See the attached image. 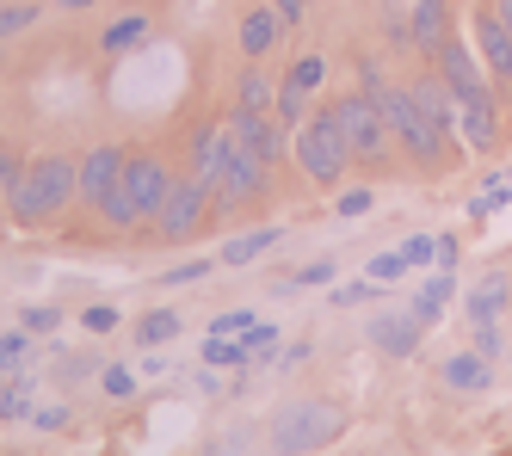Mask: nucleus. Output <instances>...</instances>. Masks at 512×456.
Masks as SVG:
<instances>
[{
  "instance_id": "obj_1",
  "label": "nucleus",
  "mask_w": 512,
  "mask_h": 456,
  "mask_svg": "<svg viewBox=\"0 0 512 456\" xmlns=\"http://www.w3.org/2000/svg\"><path fill=\"white\" fill-rule=\"evenodd\" d=\"M358 87L383 105V118H389V130H395V148H401V155H408L420 173H445V167H451V130H438L426 111L414 105L408 81H389L383 62H364V68H358Z\"/></svg>"
},
{
  "instance_id": "obj_2",
  "label": "nucleus",
  "mask_w": 512,
  "mask_h": 456,
  "mask_svg": "<svg viewBox=\"0 0 512 456\" xmlns=\"http://www.w3.org/2000/svg\"><path fill=\"white\" fill-rule=\"evenodd\" d=\"M68 204H81V161H68V155H38V161H25L19 185L7 192V216L19 228H44L56 222Z\"/></svg>"
},
{
  "instance_id": "obj_3",
  "label": "nucleus",
  "mask_w": 512,
  "mask_h": 456,
  "mask_svg": "<svg viewBox=\"0 0 512 456\" xmlns=\"http://www.w3.org/2000/svg\"><path fill=\"white\" fill-rule=\"evenodd\" d=\"M346 432V413L340 401H321V395H303V401H284L272 413V450L278 456H315Z\"/></svg>"
},
{
  "instance_id": "obj_4",
  "label": "nucleus",
  "mask_w": 512,
  "mask_h": 456,
  "mask_svg": "<svg viewBox=\"0 0 512 456\" xmlns=\"http://www.w3.org/2000/svg\"><path fill=\"white\" fill-rule=\"evenodd\" d=\"M334 111H340V130H346V148H352V167L383 173L389 155H395V130H389V118H383V105L364 93V87H346V93L334 99Z\"/></svg>"
},
{
  "instance_id": "obj_5",
  "label": "nucleus",
  "mask_w": 512,
  "mask_h": 456,
  "mask_svg": "<svg viewBox=\"0 0 512 456\" xmlns=\"http://www.w3.org/2000/svg\"><path fill=\"white\" fill-rule=\"evenodd\" d=\"M297 167L309 173V185H327V192H340V179L352 167V148H346V130H340V111L334 105H315L309 124L297 130Z\"/></svg>"
},
{
  "instance_id": "obj_6",
  "label": "nucleus",
  "mask_w": 512,
  "mask_h": 456,
  "mask_svg": "<svg viewBox=\"0 0 512 456\" xmlns=\"http://www.w3.org/2000/svg\"><path fill=\"white\" fill-rule=\"evenodd\" d=\"M210 210H216V179H204V173H179L173 192H167V204H161V216H155V241H167V247H192Z\"/></svg>"
},
{
  "instance_id": "obj_7",
  "label": "nucleus",
  "mask_w": 512,
  "mask_h": 456,
  "mask_svg": "<svg viewBox=\"0 0 512 456\" xmlns=\"http://www.w3.org/2000/svg\"><path fill=\"white\" fill-rule=\"evenodd\" d=\"M266 179H272V167L260 161V148L229 130V155H223V173H216V216H229V210H241L253 198H266Z\"/></svg>"
},
{
  "instance_id": "obj_8",
  "label": "nucleus",
  "mask_w": 512,
  "mask_h": 456,
  "mask_svg": "<svg viewBox=\"0 0 512 456\" xmlns=\"http://www.w3.org/2000/svg\"><path fill=\"white\" fill-rule=\"evenodd\" d=\"M118 179L130 185V198H136V216H142V222H155L179 173H173V167L155 155V148H142V155H130V161H124V173H118Z\"/></svg>"
},
{
  "instance_id": "obj_9",
  "label": "nucleus",
  "mask_w": 512,
  "mask_h": 456,
  "mask_svg": "<svg viewBox=\"0 0 512 456\" xmlns=\"http://www.w3.org/2000/svg\"><path fill=\"white\" fill-rule=\"evenodd\" d=\"M475 56H482V68H488L494 87H512V31H506V19L494 13V0H482V7H475Z\"/></svg>"
},
{
  "instance_id": "obj_10",
  "label": "nucleus",
  "mask_w": 512,
  "mask_h": 456,
  "mask_svg": "<svg viewBox=\"0 0 512 456\" xmlns=\"http://www.w3.org/2000/svg\"><path fill=\"white\" fill-rule=\"evenodd\" d=\"M432 68H438V74H445V81H451V93H457L463 105H469V99H488V93H494V81H488L482 56H475V50L463 44V37H451V44L432 56Z\"/></svg>"
},
{
  "instance_id": "obj_11",
  "label": "nucleus",
  "mask_w": 512,
  "mask_h": 456,
  "mask_svg": "<svg viewBox=\"0 0 512 456\" xmlns=\"http://www.w3.org/2000/svg\"><path fill=\"white\" fill-rule=\"evenodd\" d=\"M235 44H241V56L247 62H266L278 44H284V13L272 7H241V19H235Z\"/></svg>"
},
{
  "instance_id": "obj_12",
  "label": "nucleus",
  "mask_w": 512,
  "mask_h": 456,
  "mask_svg": "<svg viewBox=\"0 0 512 456\" xmlns=\"http://www.w3.org/2000/svg\"><path fill=\"white\" fill-rule=\"evenodd\" d=\"M124 161H130L124 142H99V148H87V155H81V204H87V210H99V198L118 185Z\"/></svg>"
},
{
  "instance_id": "obj_13",
  "label": "nucleus",
  "mask_w": 512,
  "mask_h": 456,
  "mask_svg": "<svg viewBox=\"0 0 512 456\" xmlns=\"http://www.w3.org/2000/svg\"><path fill=\"white\" fill-rule=\"evenodd\" d=\"M371 346L383 352V358H414L420 352V339H426V327L408 315V309H383V315H371Z\"/></svg>"
},
{
  "instance_id": "obj_14",
  "label": "nucleus",
  "mask_w": 512,
  "mask_h": 456,
  "mask_svg": "<svg viewBox=\"0 0 512 456\" xmlns=\"http://www.w3.org/2000/svg\"><path fill=\"white\" fill-rule=\"evenodd\" d=\"M500 105H494V93L488 99H469L463 111H457V142L469 148V155H494L500 148Z\"/></svg>"
},
{
  "instance_id": "obj_15",
  "label": "nucleus",
  "mask_w": 512,
  "mask_h": 456,
  "mask_svg": "<svg viewBox=\"0 0 512 456\" xmlns=\"http://www.w3.org/2000/svg\"><path fill=\"white\" fill-rule=\"evenodd\" d=\"M408 93H414V105L426 111V118H432L438 130H451V136H457V111H463V99L451 93V81H445V74H438V68L414 74V81H408Z\"/></svg>"
},
{
  "instance_id": "obj_16",
  "label": "nucleus",
  "mask_w": 512,
  "mask_h": 456,
  "mask_svg": "<svg viewBox=\"0 0 512 456\" xmlns=\"http://www.w3.org/2000/svg\"><path fill=\"white\" fill-rule=\"evenodd\" d=\"M457 296H463L457 272H445V265H432V272H426V284L408 296V315H414L420 327H438V321H445V309H451Z\"/></svg>"
},
{
  "instance_id": "obj_17",
  "label": "nucleus",
  "mask_w": 512,
  "mask_h": 456,
  "mask_svg": "<svg viewBox=\"0 0 512 456\" xmlns=\"http://www.w3.org/2000/svg\"><path fill=\"white\" fill-rule=\"evenodd\" d=\"M408 25H414V50H420V56L432 62L438 50L451 44V0H414Z\"/></svg>"
},
{
  "instance_id": "obj_18",
  "label": "nucleus",
  "mask_w": 512,
  "mask_h": 456,
  "mask_svg": "<svg viewBox=\"0 0 512 456\" xmlns=\"http://www.w3.org/2000/svg\"><path fill=\"white\" fill-rule=\"evenodd\" d=\"M438 383H451L457 395H482L488 383H494V358H482V352H457V358H445L438 364Z\"/></svg>"
},
{
  "instance_id": "obj_19",
  "label": "nucleus",
  "mask_w": 512,
  "mask_h": 456,
  "mask_svg": "<svg viewBox=\"0 0 512 456\" xmlns=\"http://www.w3.org/2000/svg\"><path fill=\"white\" fill-rule=\"evenodd\" d=\"M506 296H512V284H506L500 272H488L482 284H469V290H463V309H469V327H494V321L506 315Z\"/></svg>"
},
{
  "instance_id": "obj_20",
  "label": "nucleus",
  "mask_w": 512,
  "mask_h": 456,
  "mask_svg": "<svg viewBox=\"0 0 512 456\" xmlns=\"http://www.w3.org/2000/svg\"><path fill=\"white\" fill-rule=\"evenodd\" d=\"M155 37V19L149 13H124V19H112L99 31V56H130V50H142Z\"/></svg>"
},
{
  "instance_id": "obj_21",
  "label": "nucleus",
  "mask_w": 512,
  "mask_h": 456,
  "mask_svg": "<svg viewBox=\"0 0 512 456\" xmlns=\"http://www.w3.org/2000/svg\"><path fill=\"white\" fill-rule=\"evenodd\" d=\"M278 241H284V228H278V222H266V228H247V235L223 241V253H216V259H223V265H253V259H266Z\"/></svg>"
},
{
  "instance_id": "obj_22",
  "label": "nucleus",
  "mask_w": 512,
  "mask_h": 456,
  "mask_svg": "<svg viewBox=\"0 0 512 456\" xmlns=\"http://www.w3.org/2000/svg\"><path fill=\"white\" fill-rule=\"evenodd\" d=\"M223 155H229V124H204L192 136V173L216 179V173H223Z\"/></svg>"
},
{
  "instance_id": "obj_23",
  "label": "nucleus",
  "mask_w": 512,
  "mask_h": 456,
  "mask_svg": "<svg viewBox=\"0 0 512 456\" xmlns=\"http://www.w3.org/2000/svg\"><path fill=\"white\" fill-rule=\"evenodd\" d=\"M179 333H186V321H179V309H142V321H136V346L142 352H161L167 346V339H179Z\"/></svg>"
},
{
  "instance_id": "obj_24",
  "label": "nucleus",
  "mask_w": 512,
  "mask_h": 456,
  "mask_svg": "<svg viewBox=\"0 0 512 456\" xmlns=\"http://www.w3.org/2000/svg\"><path fill=\"white\" fill-rule=\"evenodd\" d=\"M334 278H340V265H334V259H309V265H297V272H284V278L272 284V296H303V290L334 284Z\"/></svg>"
},
{
  "instance_id": "obj_25",
  "label": "nucleus",
  "mask_w": 512,
  "mask_h": 456,
  "mask_svg": "<svg viewBox=\"0 0 512 456\" xmlns=\"http://www.w3.org/2000/svg\"><path fill=\"white\" fill-rule=\"evenodd\" d=\"M272 99H278V81H272V74L241 68V81H235V105H241V111H272Z\"/></svg>"
},
{
  "instance_id": "obj_26",
  "label": "nucleus",
  "mask_w": 512,
  "mask_h": 456,
  "mask_svg": "<svg viewBox=\"0 0 512 456\" xmlns=\"http://www.w3.org/2000/svg\"><path fill=\"white\" fill-rule=\"evenodd\" d=\"M44 19V0H0V44H13V37H25L31 25Z\"/></svg>"
},
{
  "instance_id": "obj_27",
  "label": "nucleus",
  "mask_w": 512,
  "mask_h": 456,
  "mask_svg": "<svg viewBox=\"0 0 512 456\" xmlns=\"http://www.w3.org/2000/svg\"><path fill=\"white\" fill-rule=\"evenodd\" d=\"M309 111H315V99L309 93H297V87H290V81H278V99H272V118L290 130V136H297L303 124H309Z\"/></svg>"
},
{
  "instance_id": "obj_28",
  "label": "nucleus",
  "mask_w": 512,
  "mask_h": 456,
  "mask_svg": "<svg viewBox=\"0 0 512 456\" xmlns=\"http://www.w3.org/2000/svg\"><path fill=\"white\" fill-rule=\"evenodd\" d=\"M204 364L210 370H235V376H247L253 370V358H247V339H204Z\"/></svg>"
},
{
  "instance_id": "obj_29",
  "label": "nucleus",
  "mask_w": 512,
  "mask_h": 456,
  "mask_svg": "<svg viewBox=\"0 0 512 456\" xmlns=\"http://www.w3.org/2000/svg\"><path fill=\"white\" fill-rule=\"evenodd\" d=\"M99 222H105V228H142V216H136V198H130V185H124V179H118L112 192L99 198Z\"/></svg>"
},
{
  "instance_id": "obj_30",
  "label": "nucleus",
  "mask_w": 512,
  "mask_h": 456,
  "mask_svg": "<svg viewBox=\"0 0 512 456\" xmlns=\"http://www.w3.org/2000/svg\"><path fill=\"white\" fill-rule=\"evenodd\" d=\"M284 81H290V87H297V93H309V99H315V93L327 87V56H321V50H309V56H297V62H290V74H284Z\"/></svg>"
},
{
  "instance_id": "obj_31",
  "label": "nucleus",
  "mask_w": 512,
  "mask_h": 456,
  "mask_svg": "<svg viewBox=\"0 0 512 456\" xmlns=\"http://www.w3.org/2000/svg\"><path fill=\"white\" fill-rule=\"evenodd\" d=\"M389 290L377 284V278H358V284H334V296H327V302H334V309H364V302H383Z\"/></svg>"
},
{
  "instance_id": "obj_32",
  "label": "nucleus",
  "mask_w": 512,
  "mask_h": 456,
  "mask_svg": "<svg viewBox=\"0 0 512 456\" xmlns=\"http://www.w3.org/2000/svg\"><path fill=\"white\" fill-rule=\"evenodd\" d=\"M408 272H414V265H408V253H401V247H389V253H377L371 265H364V278H377L383 290H389V284H401Z\"/></svg>"
},
{
  "instance_id": "obj_33",
  "label": "nucleus",
  "mask_w": 512,
  "mask_h": 456,
  "mask_svg": "<svg viewBox=\"0 0 512 456\" xmlns=\"http://www.w3.org/2000/svg\"><path fill=\"white\" fill-rule=\"evenodd\" d=\"M31 383H38V376H25V370H13V376H7V389H0V420H19V413H25Z\"/></svg>"
},
{
  "instance_id": "obj_34",
  "label": "nucleus",
  "mask_w": 512,
  "mask_h": 456,
  "mask_svg": "<svg viewBox=\"0 0 512 456\" xmlns=\"http://www.w3.org/2000/svg\"><path fill=\"white\" fill-rule=\"evenodd\" d=\"M253 327H260V315H253V309H223V315L210 321V333H216V339H247Z\"/></svg>"
},
{
  "instance_id": "obj_35",
  "label": "nucleus",
  "mask_w": 512,
  "mask_h": 456,
  "mask_svg": "<svg viewBox=\"0 0 512 456\" xmlns=\"http://www.w3.org/2000/svg\"><path fill=\"white\" fill-rule=\"evenodd\" d=\"M99 389L112 395V401H130V395H136V370H130V364H105V370H99Z\"/></svg>"
},
{
  "instance_id": "obj_36",
  "label": "nucleus",
  "mask_w": 512,
  "mask_h": 456,
  "mask_svg": "<svg viewBox=\"0 0 512 456\" xmlns=\"http://www.w3.org/2000/svg\"><path fill=\"white\" fill-rule=\"evenodd\" d=\"M19 327L25 333H56L62 327V309H56V302H31V309H19Z\"/></svg>"
},
{
  "instance_id": "obj_37",
  "label": "nucleus",
  "mask_w": 512,
  "mask_h": 456,
  "mask_svg": "<svg viewBox=\"0 0 512 456\" xmlns=\"http://www.w3.org/2000/svg\"><path fill=\"white\" fill-rule=\"evenodd\" d=\"M401 253H408L414 272H432V265H438V235H408V241H401Z\"/></svg>"
},
{
  "instance_id": "obj_38",
  "label": "nucleus",
  "mask_w": 512,
  "mask_h": 456,
  "mask_svg": "<svg viewBox=\"0 0 512 456\" xmlns=\"http://www.w3.org/2000/svg\"><path fill=\"white\" fill-rule=\"evenodd\" d=\"M31 352V333L19 327V333H0V383H7V376H13V364Z\"/></svg>"
},
{
  "instance_id": "obj_39",
  "label": "nucleus",
  "mask_w": 512,
  "mask_h": 456,
  "mask_svg": "<svg viewBox=\"0 0 512 456\" xmlns=\"http://www.w3.org/2000/svg\"><path fill=\"white\" fill-rule=\"evenodd\" d=\"M210 265H216V259H186V265H173V272H167L161 284H167V290H186V284H198V278H210Z\"/></svg>"
},
{
  "instance_id": "obj_40",
  "label": "nucleus",
  "mask_w": 512,
  "mask_h": 456,
  "mask_svg": "<svg viewBox=\"0 0 512 456\" xmlns=\"http://www.w3.org/2000/svg\"><path fill=\"white\" fill-rule=\"evenodd\" d=\"M272 352H278V327H272V321H260V327L247 333V358L260 364V358H272Z\"/></svg>"
},
{
  "instance_id": "obj_41",
  "label": "nucleus",
  "mask_w": 512,
  "mask_h": 456,
  "mask_svg": "<svg viewBox=\"0 0 512 456\" xmlns=\"http://www.w3.org/2000/svg\"><path fill=\"white\" fill-rule=\"evenodd\" d=\"M371 185H352V192H340V216H371Z\"/></svg>"
},
{
  "instance_id": "obj_42",
  "label": "nucleus",
  "mask_w": 512,
  "mask_h": 456,
  "mask_svg": "<svg viewBox=\"0 0 512 456\" xmlns=\"http://www.w3.org/2000/svg\"><path fill=\"white\" fill-rule=\"evenodd\" d=\"M81 327H87V333H112V327H118V309H112V302H93V309L81 315Z\"/></svg>"
},
{
  "instance_id": "obj_43",
  "label": "nucleus",
  "mask_w": 512,
  "mask_h": 456,
  "mask_svg": "<svg viewBox=\"0 0 512 456\" xmlns=\"http://www.w3.org/2000/svg\"><path fill=\"white\" fill-rule=\"evenodd\" d=\"M19 173H25V161L13 155V148H7V142H0V198H7V192H13V185H19Z\"/></svg>"
},
{
  "instance_id": "obj_44",
  "label": "nucleus",
  "mask_w": 512,
  "mask_h": 456,
  "mask_svg": "<svg viewBox=\"0 0 512 456\" xmlns=\"http://www.w3.org/2000/svg\"><path fill=\"white\" fill-rule=\"evenodd\" d=\"M31 426H38V432H62L68 426V407H31Z\"/></svg>"
},
{
  "instance_id": "obj_45",
  "label": "nucleus",
  "mask_w": 512,
  "mask_h": 456,
  "mask_svg": "<svg viewBox=\"0 0 512 456\" xmlns=\"http://www.w3.org/2000/svg\"><path fill=\"white\" fill-rule=\"evenodd\" d=\"M475 333V352H482V358H500V321L494 327H469Z\"/></svg>"
},
{
  "instance_id": "obj_46",
  "label": "nucleus",
  "mask_w": 512,
  "mask_h": 456,
  "mask_svg": "<svg viewBox=\"0 0 512 456\" xmlns=\"http://www.w3.org/2000/svg\"><path fill=\"white\" fill-rule=\"evenodd\" d=\"M457 253H463L457 235H438V265H445V272H457Z\"/></svg>"
},
{
  "instance_id": "obj_47",
  "label": "nucleus",
  "mask_w": 512,
  "mask_h": 456,
  "mask_svg": "<svg viewBox=\"0 0 512 456\" xmlns=\"http://www.w3.org/2000/svg\"><path fill=\"white\" fill-rule=\"evenodd\" d=\"M309 358V346H303V339H297V346H278V370H297Z\"/></svg>"
},
{
  "instance_id": "obj_48",
  "label": "nucleus",
  "mask_w": 512,
  "mask_h": 456,
  "mask_svg": "<svg viewBox=\"0 0 512 456\" xmlns=\"http://www.w3.org/2000/svg\"><path fill=\"white\" fill-rule=\"evenodd\" d=\"M272 7L284 13V25H303V13H309V0H272Z\"/></svg>"
},
{
  "instance_id": "obj_49",
  "label": "nucleus",
  "mask_w": 512,
  "mask_h": 456,
  "mask_svg": "<svg viewBox=\"0 0 512 456\" xmlns=\"http://www.w3.org/2000/svg\"><path fill=\"white\" fill-rule=\"evenodd\" d=\"M56 7H62V13H93L99 0H56Z\"/></svg>"
},
{
  "instance_id": "obj_50",
  "label": "nucleus",
  "mask_w": 512,
  "mask_h": 456,
  "mask_svg": "<svg viewBox=\"0 0 512 456\" xmlns=\"http://www.w3.org/2000/svg\"><path fill=\"white\" fill-rule=\"evenodd\" d=\"M494 13L506 19V31H512V0H494Z\"/></svg>"
},
{
  "instance_id": "obj_51",
  "label": "nucleus",
  "mask_w": 512,
  "mask_h": 456,
  "mask_svg": "<svg viewBox=\"0 0 512 456\" xmlns=\"http://www.w3.org/2000/svg\"><path fill=\"white\" fill-rule=\"evenodd\" d=\"M0 142H7V136H0Z\"/></svg>"
}]
</instances>
